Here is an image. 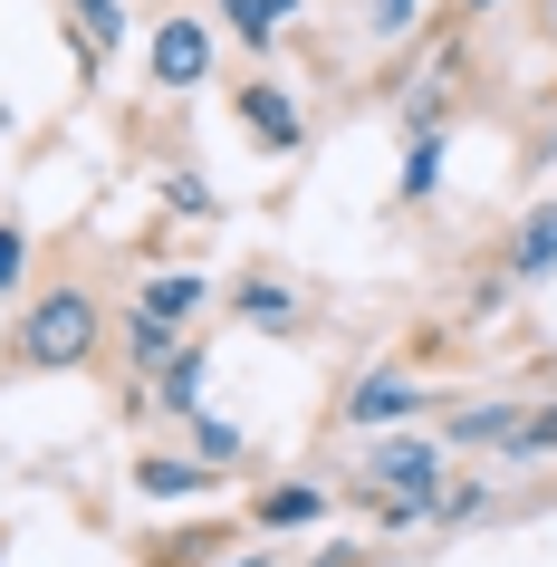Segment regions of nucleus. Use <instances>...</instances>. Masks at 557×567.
<instances>
[{
	"label": "nucleus",
	"instance_id": "1",
	"mask_svg": "<svg viewBox=\"0 0 557 567\" xmlns=\"http://www.w3.org/2000/svg\"><path fill=\"white\" fill-rule=\"evenodd\" d=\"M106 347V308H96L87 279H49L30 308H20V328L0 337V365L10 375H68V365H96Z\"/></svg>",
	"mask_w": 557,
	"mask_h": 567
},
{
	"label": "nucleus",
	"instance_id": "2",
	"mask_svg": "<svg viewBox=\"0 0 557 567\" xmlns=\"http://www.w3.org/2000/svg\"><path fill=\"white\" fill-rule=\"evenodd\" d=\"M355 501H433L442 509V443L433 433H384L375 452H365V481H355Z\"/></svg>",
	"mask_w": 557,
	"mask_h": 567
},
{
	"label": "nucleus",
	"instance_id": "3",
	"mask_svg": "<svg viewBox=\"0 0 557 567\" xmlns=\"http://www.w3.org/2000/svg\"><path fill=\"white\" fill-rule=\"evenodd\" d=\"M231 318L260 337H308V318H318V299L298 289V279H279V269H240L231 279Z\"/></svg>",
	"mask_w": 557,
	"mask_h": 567
},
{
	"label": "nucleus",
	"instance_id": "4",
	"mask_svg": "<svg viewBox=\"0 0 557 567\" xmlns=\"http://www.w3.org/2000/svg\"><path fill=\"white\" fill-rule=\"evenodd\" d=\"M337 414L355 423V433H394V423H413L423 414V385H413V365H365L347 385V404Z\"/></svg>",
	"mask_w": 557,
	"mask_h": 567
},
{
	"label": "nucleus",
	"instance_id": "5",
	"mask_svg": "<svg viewBox=\"0 0 557 567\" xmlns=\"http://www.w3.org/2000/svg\"><path fill=\"white\" fill-rule=\"evenodd\" d=\"M145 68H154V87H203L212 78V30L203 20H154V39H145Z\"/></svg>",
	"mask_w": 557,
	"mask_h": 567
},
{
	"label": "nucleus",
	"instance_id": "6",
	"mask_svg": "<svg viewBox=\"0 0 557 567\" xmlns=\"http://www.w3.org/2000/svg\"><path fill=\"white\" fill-rule=\"evenodd\" d=\"M231 116H240V135H250V145H260V154H298V135H308V125H298V106H289V87H279V78H240V96H231Z\"/></svg>",
	"mask_w": 557,
	"mask_h": 567
},
{
	"label": "nucleus",
	"instance_id": "7",
	"mask_svg": "<svg viewBox=\"0 0 557 567\" xmlns=\"http://www.w3.org/2000/svg\"><path fill=\"white\" fill-rule=\"evenodd\" d=\"M193 328H174V318H154V308H125L116 318V357H125V375H135V385H154V375H164V365H174V347Z\"/></svg>",
	"mask_w": 557,
	"mask_h": 567
},
{
	"label": "nucleus",
	"instance_id": "8",
	"mask_svg": "<svg viewBox=\"0 0 557 567\" xmlns=\"http://www.w3.org/2000/svg\"><path fill=\"white\" fill-rule=\"evenodd\" d=\"M212 481H221V462H203V452H135V491L145 501H203Z\"/></svg>",
	"mask_w": 557,
	"mask_h": 567
},
{
	"label": "nucleus",
	"instance_id": "9",
	"mask_svg": "<svg viewBox=\"0 0 557 567\" xmlns=\"http://www.w3.org/2000/svg\"><path fill=\"white\" fill-rule=\"evenodd\" d=\"M203 385H212V347H203V337H183V347H174V365H164V375L145 385V404L183 423V414H203Z\"/></svg>",
	"mask_w": 557,
	"mask_h": 567
},
{
	"label": "nucleus",
	"instance_id": "10",
	"mask_svg": "<svg viewBox=\"0 0 557 567\" xmlns=\"http://www.w3.org/2000/svg\"><path fill=\"white\" fill-rule=\"evenodd\" d=\"M308 519H327V481H269V491H250V529H308Z\"/></svg>",
	"mask_w": 557,
	"mask_h": 567
},
{
	"label": "nucleus",
	"instance_id": "11",
	"mask_svg": "<svg viewBox=\"0 0 557 567\" xmlns=\"http://www.w3.org/2000/svg\"><path fill=\"white\" fill-rule=\"evenodd\" d=\"M519 414H528L519 394H491V404H462V414L442 423V433H452L462 452H509V433H519Z\"/></svg>",
	"mask_w": 557,
	"mask_h": 567
},
{
	"label": "nucleus",
	"instance_id": "12",
	"mask_svg": "<svg viewBox=\"0 0 557 567\" xmlns=\"http://www.w3.org/2000/svg\"><path fill=\"white\" fill-rule=\"evenodd\" d=\"M499 269H509V279H548V269H557V203H538L519 231H509V260H499Z\"/></svg>",
	"mask_w": 557,
	"mask_h": 567
},
{
	"label": "nucleus",
	"instance_id": "13",
	"mask_svg": "<svg viewBox=\"0 0 557 567\" xmlns=\"http://www.w3.org/2000/svg\"><path fill=\"white\" fill-rule=\"evenodd\" d=\"M203 279H193V269H154L145 289H135V308H154V318H174V328H193V318H203Z\"/></svg>",
	"mask_w": 557,
	"mask_h": 567
},
{
	"label": "nucleus",
	"instance_id": "14",
	"mask_svg": "<svg viewBox=\"0 0 557 567\" xmlns=\"http://www.w3.org/2000/svg\"><path fill=\"white\" fill-rule=\"evenodd\" d=\"M442 183V125H413V154H404V203H423Z\"/></svg>",
	"mask_w": 557,
	"mask_h": 567
},
{
	"label": "nucleus",
	"instance_id": "15",
	"mask_svg": "<svg viewBox=\"0 0 557 567\" xmlns=\"http://www.w3.org/2000/svg\"><path fill=\"white\" fill-rule=\"evenodd\" d=\"M68 10H78V49H96V59L125 39V10H116V0H68Z\"/></svg>",
	"mask_w": 557,
	"mask_h": 567
},
{
	"label": "nucleus",
	"instance_id": "16",
	"mask_svg": "<svg viewBox=\"0 0 557 567\" xmlns=\"http://www.w3.org/2000/svg\"><path fill=\"white\" fill-rule=\"evenodd\" d=\"M183 423H193V452H203V462H240V452H250L231 423H212V404H203V414H183Z\"/></svg>",
	"mask_w": 557,
	"mask_h": 567
},
{
	"label": "nucleus",
	"instance_id": "17",
	"mask_svg": "<svg viewBox=\"0 0 557 567\" xmlns=\"http://www.w3.org/2000/svg\"><path fill=\"white\" fill-rule=\"evenodd\" d=\"M509 452H519V462L557 452V404H528V414H519V433H509Z\"/></svg>",
	"mask_w": 557,
	"mask_h": 567
},
{
	"label": "nucleus",
	"instance_id": "18",
	"mask_svg": "<svg viewBox=\"0 0 557 567\" xmlns=\"http://www.w3.org/2000/svg\"><path fill=\"white\" fill-rule=\"evenodd\" d=\"M212 558V529H183V538H154L145 548V567H203Z\"/></svg>",
	"mask_w": 557,
	"mask_h": 567
},
{
	"label": "nucleus",
	"instance_id": "19",
	"mask_svg": "<svg viewBox=\"0 0 557 567\" xmlns=\"http://www.w3.org/2000/svg\"><path fill=\"white\" fill-rule=\"evenodd\" d=\"M481 509H491V481H452L433 519H452V529H462V519H481Z\"/></svg>",
	"mask_w": 557,
	"mask_h": 567
},
{
	"label": "nucleus",
	"instance_id": "20",
	"mask_svg": "<svg viewBox=\"0 0 557 567\" xmlns=\"http://www.w3.org/2000/svg\"><path fill=\"white\" fill-rule=\"evenodd\" d=\"M20 269H30V231H20V221H0V299L20 289Z\"/></svg>",
	"mask_w": 557,
	"mask_h": 567
},
{
	"label": "nucleus",
	"instance_id": "21",
	"mask_svg": "<svg viewBox=\"0 0 557 567\" xmlns=\"http://www.w3.org/2000/svg\"><path fill=\"white\" fill-rule=\"evenodd\" d=\"M365 30H375V39H404L413 30V0H365Z\"/></svg>",
	"mask_w": 557,
	"mask_h": 567
},
{
	"label": "nucleus",
	"instance_id": "22",
	"mask_svg": "<svg viewBox=\"0 0 557 567\" xmlns=\"http://www.w3.org/2000/svg\"><path fill=\"white\" fill-rule=\"evenodd\" d=\"M462 10H471V20H481V10H499V0H462Z\"/></svg>",
	"mask_w": 557,
	"mask_h": 567
},
{
	"label": "nucleus",
	"instance_id": "23",
	"mask_svg": "<svg viewBox=\"0 0 557 567\" xmlns=\"http://www.w3.org/2000/svg\"><path fill=\"white\" fill-rule=\"evenodd\" d=\"M231 567H269V558H231Z\"/></svg>",
	"mask_w": 557,
	"mask_h": 567
}]
</instances>
